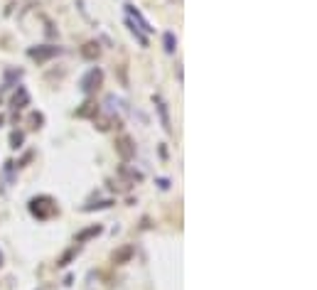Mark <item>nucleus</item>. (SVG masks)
<instances>
[{"mask_svg":"<svg viewBox=\"0 0 317 290\" xmlns=\"http://www.w3.org/2000/svg\"><path fill=\"white\" fill-rule=\"evenodd\" d=\"M30 214L34 216V219H40V222H47V219H52L54 214L59 212L57 202L50 197V194H40V197H32L30 200Z\"/></svg>","mask_w":317,"mask_h":290,"instance_id":"f257e3e1","label":"nucleus"},{"mask_svg":"<svg viewBox=\"0 0 317 290\" xmlns=\"http://www.w3.org/2000/svg\"><path fill=\"white\" fill-rule=\"evenodd\" d=\"M0 266H2V254H0Z\"/></svg>","mask_w":317,"mask_h":290,"instance_id":"a211bd4d","label":"nucleus"},{"mask_svg":"<svg viewBox=\"0 0 317 290\" xmlns=\"http://www.w3.org/2000/svg\"><path fill=\"white\" fill-rule=\"evenodd\" d=\"M76 251H79V246H74V248H69V251H66V254H64V256H62V258H59V261H57V266H66V263H69V258H72V256H74Z\"/></svg>","mask_w":317,"mask_h":290,"instance_id":"4468645a","label":"nucleus"},{"mask_svg":"<svg viewBox=\"0 0 317 290\" xmlns=\"http://www.w3.org/2000/svg\"><path fill=\"white\" fill-rule=\"evenodd\" d=\"M152 101H155V108H158V114H160V123H162V128H165L168 133H172V126H170V114H168V104H165L160 96H155Z\"/></svg>","mask_w":317,"mask_h":290,"instance_id":"39448f33","label":"nucleus"},{"mask_svg":"<svg viewBox=\"0 0 317 290\" xmlns=\"http://www.w3.org/2000/svg\"><path fill=\"white\" fill-rule=\"evenodd\" d=\"M76 116L79 118H86V116H98V106L94 104V101H88V104H84L79 111H76Z\"/></svg>","mask_w":317,"mask_h":290,"instance_id":"9b49d317","label":"nucleus"},{"mask_svg":"<svg viewBox=\"0 0 317 290\" xmlns=\"http://www.w3.org/2000/svg\"><path fill=\"white\" fill-rule=\"evenodd\" d=\"M30 120H32V123H34V126H32V128H40V126H42V120H44V118H42V114H32V118H30Z\"/></svg>","mask_w":317,"mask_h":290,"instance_id":"f3484780","label":"nucleus"},{"mask_svg":"<svg viewBox=\"0 0 317 290\" xmlns=\"http://www.w3.org/2000/svg\"><path fill=\"white\" fill-rule=\"evenodd\" d=\"M28 54L32 59H37V62H47V59L62 54V47H52V44H44V47H30Z\"/></svg>","mask_w":317,"mask_h":290,"instance_id":"7ed1b4c3","label":"nucleus"},{"mask_svg":"<svg viewBox=\"0 0 317 290\" xmlns=\"http://www.w3.org/2000/svg\"><path fill=\"white\" fill-rule=\"evenodd\" d=\"M22 140H25V136H22L20 130H15V133L10 136V148H20V145H22Z\"/></svg>","mask_w":317,"mask_h":290,"instance_id":"ddd939ff","label":"nucleus"},{"mask_svg":"<svg viewBox=\"0 0 317 290\" xmlns=\"http://www.w3.org/2000/svg\"><path fill=\"white\" fill-rule=\"evenodd\" d=\"M116 152L120 155V160H130V158L136 155V145H133V140H130L128 136H120V138L116 140Z\"/></svg>","mask_w":317,"mask_h":290,"instance_id":"20e7f679","label":"nucleus"},{"mask_svg":"<svg viewBox=\"0 0 317 290\" xmlns=\"http://www.w3.org/2000/svg\"><path fill=\"white\" fill-rule=\"evenodd\" d=\"M98 54H101V47H98V42H86V44L82 47V57L96 59Z\"/></svg>","mask_w":317,"mask_h":290,"instance_id":"9d476101","label":"nucleus"},{"mask_svg":"<svg viewBox=\"0 0 317 290\" xmlns=\"http://www.w3.org/2000/svg\"><path fill=\"white\" fill-rule=\"evenodd\" d=\"M126 8H128V15H130V18H133V20H136V22H138V25H140V28L145 30V32H152L150 22L145 20V18L140 15V12H138V10H136V8H133V5H126Z\"/></svg>","mask_w":317,"mask_h":290,"instance_id":"1a4fd4ad","label":"nucleus"},{"mask_svg":"<svg viewBox=\"0 0 317 290\" xmlns=\"http://www.w3.org/2000/svg\"><path fill=\"white\" fill-rule=\"evenodd\" d=\"M130 256H133V246H123L120 251H116L114 256H111V261H114L116 266H120V263L130 261Z\"/></svg>","mask_w":317,"mask_h":290,"instance_id":"0eeeda50","label":"nucleus"},{"mask_svg":"<svg viewBox=\"0 0 317 290\" xmlns=\"http://www.w3.org/2000/svg\"><path fill=\"white\" fill-rule=\"evenodd\" d=\"M101 82H104V72H101L98 66H94L88 74H84V76H82L79 86H82V91H84V94H94L96 88L101 86Z\"/></svg>","mask_w":317,"mask_h":290,"instance_id":"f03ea898","label":"nucleus"},{"mask_svg":"<svg viewBox=\"0 0 317 290\" xmlns=\"http://www.w3.org/2000/svg\"><path fill=\"white\" fill-rule=\"evenodd\" d=\"M101 234V226L98 224H94V226H88V229H84V232L76 234V238H74V244H84V241H88V238H94V236H98Z\"/></svg>","mask_w":317,"mask_h":290,"instance_id":"423d86ee","label":"nucleus"},{"mask_svg":"<svg viewBox=\"0 0 317 290\" xmlns=\"http://www.w3.org/2000/svg\"><path fill=\"white\" fill-rule=\"evenodd\" d=\"M162 40H165V50L172 54L174 50H177V37H174L172 32H165V37H162Z\"/></svg>","mask_w":317,"mask_h":290,"instance_id":"f8f14e48","label":"nucleus"},{"mask_svg":"<svg viewBox=\"0 0 317 290\" xmlns=\"http://www.w3.org/2000/svg\"><path fill=\"white\" fill-rule=\"evenodd\" d=\"M28 101H30L28 88H25V86H18V94L12 96V106H15V108H22V106H28Z\"/></svg>","mask_w":317,"mask_h":290,"instance_id":"6e6552de","label":"nucleus"},{"mask_svg":"<svg viewBox=\"0 0 317 290\" xmlns=\"http://www.w3.org/2000/svg\"><path fill=\"white\" fill-rule=\"evenodd\" d=\"M120 172H123V174H128L130 180H138V182L143 180V172H136V170H126V168H120Z\"/></svg>","mask_w":317,"mask_h":290,"instance_id":"2eb2a0df","label":"nucleus"},{"mask_svg":"<svg viewBox=\"0 0 317 290\" xmlns=\"http://www.w3.org/2000/svg\"><path fill=\"white\" fill-rule=\"evenodd\" d=\"M111 200H106V202H98V204H88V206H84L86 212H91V209H106V206H111Z\"/></svg>","mask_w":317,"mask_h":290,"instance_id":"dca6fc26","label":"nucleus"}]
</instances>
